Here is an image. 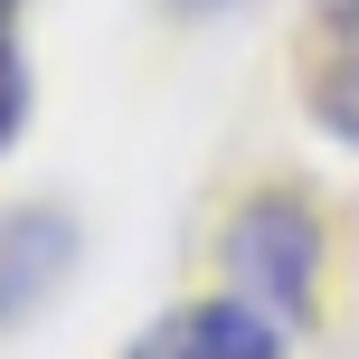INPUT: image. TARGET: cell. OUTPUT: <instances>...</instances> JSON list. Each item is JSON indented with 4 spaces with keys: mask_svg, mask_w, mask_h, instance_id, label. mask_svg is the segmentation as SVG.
Listing matches in <instances>:
<instances>
[{
    "mask_svg": "<svg viewBox=\"0 0 359 359\" xmlns=\"http://www.w3.org/2000/svg\"><path fill=\"white\" fill-rule=\"evenodd\" d=\"M227 274H236V303H255L274 331L312 322V303H322V217L293 189H255L227 217Z\"/></svg>",
    "mask_w": 359,
    "mask_h": 359,
    "instance_id": "6da1fadb",
    "label": "cell"
},
{
    "mask_svg": "<svg viewBox=\"0 0 359 359\" xmlns=\"http://www.w3.org/2000/svg\"><path fill=\"white\" fill-rule=\"evenodd\" d=\"M123 359H284V331H274L255 303H180Z\"/></svg>",
    "mask_w": 359,
    "mask_h": 359,
    "instance_id": "7a4b0ae2",
    "label": "cell"
},
{
    "mask_svg": "<svg viewBox=\"0 0 359 359\" xmlns=\"http://www.w3.org/2000/svg\"><path fill=\"white\" fill-rule=\"evenodd\" d=\"M341 38H350V48L322 67V86H312V114H322L341 142H359V29H341Z\"/></svg>",
    "mask_w": 359,
    "mask_h": 359,
    "instance_id": "3957f363",
    "label": "cell"
},
{
    "mask_svg": "<svg viewBox=\"0 0 359 359\" xmlns=\"http://www.w3.org/2000/svg\"><path fill=\"white\" fill-rule=\"evenodd\" d=\"M19 123H29V67H19V48L0 38V142H10Z\"/></svg>",
    "mask_w": 359,
    "mask_h": 359,
    "instance_id": "277c9868",
    "label": "cell"
},
{
    "mask_svg": "<svg viewBox=\"0 0 359 359\" xmlns=\"http://www.w3.org/2000/svg\"><path fill=\"white\" fill-rule=\"evenodd\" d=\"M170 10H180V19H208V10H227V0H170Z\"/></svg>",
    "mask_w": 359,
    "mask_h": 359,
    "instance_id": "5b68a950",
    "label": "cell"
},
{
    "mask_svg": "<svg viewBox=\"0 0 359 359\" xmlns=\"http://www.w3.org/2000/svg\"><path fill=\"white\" fill-rule=\"evenodd\" d=\"M10 10H19V0H0V38H10Z\"/></svg>",
    "mask_w": 359,
    "mask_h": 359,
    "instance_id": "8992f818",
    "label": "cell"
}]
</instances>
